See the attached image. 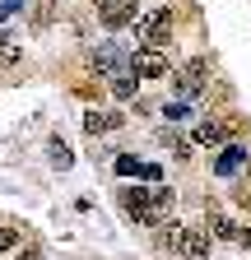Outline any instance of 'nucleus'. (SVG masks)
<instances>
[{"mask_svg":"<svg viewBox=\"0 0 251 260\" xmlns=\"http://www.w3.org/2000/svg\"><path fill=\"white\" fill-rule=\"evenodd\" d=\"M98 19H103L107 28L135 23V0H98Z\"/></svg>","mask_w":251,"mask_h":260,"instance_id":"4","label":"nucleus"},{"mask_svg":"<svg viewBox=\"0 0 251 260\" xmlns=\"http://www.w3.org/2000/svg\"><path fill=\"white\" fill-rule=\"evenodd\" d=\"M242 162H246V149H242V144H224V153H218V162H214V172L228 177V172L242 168Z\"/></svg>","mask_w":251,"mask_h":260,"instance_id":"10","label":"nucleus"},{"mask_svg":"<svg viewBox=\"0 0 251 260\" xmlns=\"http://www.w3.org/2000/svg\"><path fill=\"white\" fill-rule=\"evenodd\" d=\"M205 214H209V233H214L218 242H242V228H237L233 218H224V214L209 209V205H205Z\"/></svg>","mask_w":251,"mask_h":260,"instance_id":"8","label":"nucleus"},{"mask_svg":"<svg viewBox=\"0 0 251 260\" xmlns=\"http://www.w3.org/2000/svg\"><path fill=\"white\" fill-rule=\"evenodd\" d=\"M242 242H246V246H251V228H246V233H242Z\"/></svg>","mask_w":251,"mask_h":260,"instance_id":"22","label":"nucleus"},{"mask_svg":"<svg viewBox=\"0 0 251 260\" xmlns=\"http://www.w3.org/2000/svg\"><path fill=\"white\" fill-rule=\"evenodd\" d=\"M23 51H19V38H10V32H0V65H19Z\"/></svg>","mask_w":251,"mask_h":260,"instance_id":"14","label":"nucleus"},{"mask_svg":"<svg viewBox=\"0 0 251 260\" xmlns=\"http://www.w3.org/2000/svg\"><path fill=\"white\" fill-rule=\"evenodd\" d=\"M149 209H153V228H163V218H168V209H172V190H168V186H153V190H149Z\"/></svg>","mask_w":251,"mask_h":260,"instance_id":"11","label":"nucleus"},{"mask_svg":"<svg viewBox=\"0 0 251 260\" xmlns=\"http://www.w3.org/2000/svg\"><path fill=\"white\" fill-rule=\"evenodd\" d=\"M116 172H121V177H131V172H140V162H135L131 153H121V158H116Z\"/></svg>","mask_w":251,"mask_h":260,"instance_id":"19","label":"nucleus"},{"mask_svg":"<svg viewBox=\"0 0 251 260\" xmlns=\"http://www.w3.org/2000/svg\"><path fill=\"white\" fill-rule=\"evenodd\" d=\"M181 237H186V228H181L177 218H163V237H159V242H163L168 251H181Z\"/></svg>","mask_w":251,"mask_h":260,"instance_id":"13","label":"nucleus"},{"mask_svg":"<svg viewBox=\"0 0 251 260\" xmlns=\"http://www.w3.org/2000/svg\"><path fill=\"white\" fill-rule=\"evenodd\" d=\"M93 65H98V70H107V75L131 70V60H121V51H116V47H98V51H93Z\"/></svg>","mask_w":251,"mask_h":260,"instance_id":"12","label":"nucleus"},{"mask_svg":"<svg viewBox=\"0 0 251 260\" xmlns=\"http://www.w3.org/2000/svg\"><path fill=\"white\" fill-rule=\"evenodd\" d=\"M23 5H28V0H5V14H19Z\"/></svg>","mask_w":251,"mask_h":260,"instance_id":"21","label":"nucleus"},{"mask_svg":"<svg viewBox=\"0 0 251 260\" xmlns=\"http://www.w3.org/2000/svg\"><path fill=\"white\" fill-rule=\"evenodd\" d=\"M237 130V121H200L196 125V144H205V149H218L228 135Z\"/></svg>","mask_w":251,"mask_h":260,"instance_id":"6","label":"nucleus"},{"mask_svg":"<svg viewBox=\"0 0 251 260\" xmlns=\"http://www.w3.org/2000/svg\"><path fill=\"white\" fill-rule=\"evenodd\" d=\"M14 246H19V233H14V228H0V255L14 251Z\"/></svg>","mask_w":251,"mask_h":260,"instance_id":"18","label":"nucleus"},{"mask_svg":"<svg viewBox=\"0 0 251 260\" xmlns=\"http://www.w3.org/2000/svg\"><path fill=\"white\" fill-rule=\"evenodd\" d=\"M205 79H209V60H205V56L186 60L181 70L172 75V84H177V93H181V98H196V93L205 88Z\"/></svg>","mask_w":251,"mask_h":260,"instance_id":"2","label":"nucleus"},{"mask_svg":"<svg viewBox=\"0 0 251 260\" xmlns=\"http://www.w3.org/2000/svg\"><path fill=\"white\" fill-rule=\"evenodd\" d=\"M10 260H42V251H38V246H33V242H28V246H19V251H14V255H10Z\"/></svg>","mask_w":251,"mask_h":260,"instance_id":"20","label":"nucleus"},{"mask_svg":"<svg viewBox=\"0 0 251 260\" xmlns=\"http://www.w3.org/2000/svg\"><path fill=\"white\" fill-rule=\"evenodd\" d=\"M121 121H125L121 112H88V116H84V130H88L93 140H98V135H107V130H116Z\"/></svg>","mask_w":251,"mask_h":260,"instance_id":"9","label":"nucleus"},{"mask_svg":"<svg viewBox=\"0 0 251 260\" xmlns=\"http://www.w3.org/2000/svg\"><path fill=\"white\" fill-rule=\"evenodd\" d=\"M131 70H135L140 79H163V75H168V56H163L159 47H149V42H144V47L131 56Z\"/></svg>","mask_w":251,"mask_h":260,"instance_id":"3","label":"nucleus"},{"mask_svg":"<svg viewBox=\"0 0 251 260\" xmlns=\"http://www.w3.org/2000/svg\"><path fill=\"white\" fill-rule=\"evenodd\" d=\"M51 162H56L60 172H66L70 162H75V153H70V144H66V140H51Z\"/></svg>","mask_w":251,"mask_h":260,"instance_id":"16","label":"nucleus"},{"mask_svg":"<svg viewBox=\"0 0 251 260\" xmlns=\"http://www.w3.org/2000/svg\"><path fill=\"white\" fill-rule=\"evenodd\" d=\"M131 75H135V70H116V75H107L116 98H135V79H131Z\"/></svg>","mask_w":251,"mask_h":260,"instance_id":"15","label":"nucleus"},{"mask_svg":"<svg viewBox=\"0 0 251 260\" xmlns=\"http://www.w3.org/2000/svg\"><path fill=\"white\" fill-rule=\"evenodd\" d=\"M51 5H56V0H38V14H33V23H38V28H47V23H51Z\"/></svg>","mask_w":251,"mask_h":260,"instance_id":"17","label":"nucleus"},{"mask_svg":"<svg viewBox=\"0 0 251 260\" xmlns=\"http://www.w3.org/2000/svg\"><path fill=\"white\" fill-rule=\"evenodd\" d=\"M135 38L149 42V47H163V42L172 38V10H168V5H153L149 14H140V19H135Z\"/></svg>","mask_w":251,"mask_h":260,"instance_id":"1","label":"nucleus"},{"mask_svg":"<svg viewBox=\"0 0 251 260\" xmlns=\"http://www.w3.org/2000/svg\"><path fill=\"white\" fill-rule=\"evenodd\" d=\"M209 228H186V237H181V255L186 260H209Z\"/></svg>","mask_w":251,"mask_h":260,"instance_id":"7","label":"nucleus"},{"mask_svg":"<svg viewBox=\"0 0 251 260\" xmlns=\"http://www.w3.org/2000/svg\"><path fill=\"white\" fill-rule=\"evenodd\" d=\"M121 205H125V214H131L135 223L153 228V209H149V190H140V186H125V190H121Z\"/></svg>","mask_w":251,"mask_h":260,"instance_id":"5","label":"nucleus"}]
</instances>
